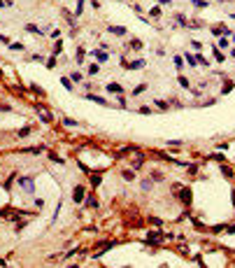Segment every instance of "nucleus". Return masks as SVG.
<instances>
[{"label":"nucleus","mask_w":235,"mask_h":268,"mask_svg":"<svg viewBox=\"0 0 235 268\" xmlns=\"http://www.w3.org/2000/svg\"><path fill=\"white\" fill-rule=\"evenodd\" d=\"M84 198H86V191H84V187H82V184H77V187H75V191H72V201H75L77 205H82V201H84Z\"/></svg>","instance_id":"obj_1"},{"label":"nucleus","mask_w":235,"mask_h":268,"mask_svg":"<svg viewBox=\"0 0 235 268\" xmlns=\"http://www.w3.org/2000/svg\"><path fill=\"white\" fill-rule=\"evenodd\" d=\"M19 184H21V189L26 191V194H33L35 187H33V177H19Z\"/></svg>","instance_id":"obj_2"},{"label":"nucleus","mask_w":235,"mask_h":268,"mask_svg":"<svg viewBox=\"0 0 235 268\" xmlns=\"http://www.w3.org/2000/svg\"><path fill=\"white\" fill-rule=\"evenodd\" d=\"M179 198H182V203H184V205H189V203H191V189H189V187H184L182 191H179Z\"/></svg>","instance_id":"obj_3"},{"label":"nucleus","mask_w":235,"mask_h":268,"mask_svg":"<svg viewBox=\"0 0 235 268\" xmlns=\"http://www.w3.org/2000/svg\"><path fill=\"white\" fill-rule=\"evenodd\" d=\"M105 89L110 91V93H116V96H121V93H123V86H121V84H116V82H112V84H107Z\"/></svg>","instance_id":"obj_4"},{"label":"nucleus","mask_w":235,"mask_h":268,"mask_svg":"<svg viewBox=\"0 0 235 268\" xmlns=\"http://www.w3.org/2000/svg\"><path fill=\"white\" fill-rule=\"evenodd\" d=\"M91 56H93V58H96L98 63H105V61H107V54H105V51H100V49L91 51Z\"/></svg>","instance_id":"obj_5"},{"label":"nucleus","mask_w":235,"mask_h":268,"mask_svg":"<svg viewBox=\"0 0 235 268\" xmlns=\"http://www.w3.org/2000/svg\"><path fill=\"white\" fill-rule=\"evenodd\" d=\"M121 177L126 179V182H133V179H135V170H121Z\"/></svg>","instance_id":"obj_6"},{"label":"nucleus","mask_w":235,"mask_h":268,"mask_svg":"<svg viewBox=\"0 0 235 268\" xmlns=\"http://www.w3.org/2000/svg\"><path fill=\"white\" fill-rule=\"evenodd\" d=\"M84 98H88V100H93V103H100V105H107V100L105 98H100V96H93V93H86Z\"/></svg>","instance_id":"obj_7"},{"label":"nucleus","mask_w":235,"mask_h":268,"mask_svg":"<svg viewBox=\"0 0 235 268\" xmlns=\"http://www.w3.org/2000/svg\"><path fill=\"white\" fill-rule=\"evenodd\" d=\"M110 33H114V35H126V28L123 26H110Z\"/></svg>","instance_id":"obj_8"},{"label":"nucleus","mask_w":235,"mask_h":268,"mask_svg":"<svg viewBox=\"0 0 235 268\" xmlns=\"http://www.w3.org/2000/svg\"><path fill=\"white\" fill-rule=\"evenodd\" d=\"M100 179H103V173H93V175H91V184L98 187V184H100Z\"/></svg>","instance_id":"obj_9"},{"label":"nucleus","mask_w":235,"mask_h":268,"mask_svg":"<svg viewBox=\"0 0 235 268\" xmlns=\"http://www.w3.org/2000/svg\"><path fill=\"white\" fill-rule=\"evenodd\" d=\"M19 138H28V135H30V126H23V128H19Z\"/></svg>","instance_id":"obj_10"},{"label":"nucleus","mask_w":235,"mask_h":268,"mask_svg":"<svg viewBox=\"0 0 235 268\" xmlns=\"http://www.w3.org/2000/svg\"><path fill=\"white\" fill-rule=\"evenodd\" d=\"M142 65H144V61H133V63H128L126 68H128V70H135V68H142Z\"/></svg>","instance_id":"obj_11"},{"label":"nucleus","mask_w":235,"mask_h":268,"mask_svg":"<svg viewBox=\"0 0 235 268\" xmlns=\"http://www.w3.org/2000/svg\"><path fill=\"white\" fill-rule=\"evenodd\" d=\"M144 89H147V84H140V86H135V89H133V93H131V96H140V93H142Z\"/></svg>","instance_id":"obj_12"},{"label":"nucleus","mask_w":235,"mask_h":268,"mask_svg":"<svg viewBox=\"0 0 235 268\" xmlns=\"http://www.w3.org/2000/svg\"><path fill=\"white\" fill-rule=\"evenodd\" d=\"M221 173L226 175V177H233L235 173H233V168H228V166H221Z\"/></svg>","instance_id":"obj_13"},{"label":"nucleus","mask_w":235,"mask_h":268,"mask_svg":"<svg viewBox=\"0 0 235 268\" xmlns=\"http://www.w3.org/2000/svg\"><path fill=\"white\" fill-rule=\"evenodd\" d=\"M84 56H86L84 47H79V49H77V63H82V61H84Z\"/></svg>","instance_id":"obj_14"},{"label":"nucleus","mask_w":235,"mask_h":268,"mask_svg":"<svg viewBox=\"0 0 235 268\" xmlns=\"http://www.w3.org/2000/svg\"><path fill=\"white\" fill-rule=\"evenodd\" d=\"M177 23H179V26H189V21H186L184 14H177Z\"/></svg>","instance_id":"obj_15"},{"label":"nucleus","mask_w":235,"mask_h":268,"mask_svg":"<svg viewBox=\"0 0 235 268\" xmlns=\"http://www.w3.org/2000/svg\"><path fill=\"white\" fill-rule=\"evenodd\" d=\"M149 17L158 19V17H161V9H158V7H151V9H149Z\"/></svg>","instance_id":"obj_16"},{"label":"nucleus","mask_w":235,"mask_h":268,"mask_svg":"<svg viewBox=\"0 0 235 268\" xmlns=\"http://www.w3.org/2000/svg\"><path fill=\"white\" fill-rule=\"evenodd\" d=\"M214 58H217L219 63H224V61H226V56H224V54L219 51V49H214Z\"/></svg>","instance_id":"obj_17"},{"label":"nucleus","mask_w":235,"mask_h":268,"mask_svg":"<svg viewBox=\"0 0 235 268\" xmlns=\"http://www.w3.org/2000/svg\"><path fill=\"white\" fill-rule=\"evenodd\" d=\"M61 84L65 89H72V79H68V77H61Z\"/></svg>","instance_id":"obj_18"},{"label":"nucleus","mask_w":235,"mask_h":268,"mask_svg":"<svg viewBox=\"0 0 235 268\" xmlns=\"http://www.w3.org/2000/svg\"><path fill=\"white\" fill-rule=\"evenodd\" d=\"M40 117H42L44 121H51V114H49V112H47V110H40Z\"/></svg>","instance_id":"obj_19"},{"label":"nucleus","mask_w":235,"mask_h":268,"mask_svg":"<svg viewBox=\"0 0 235 268\" xmlns=\"http://www.w3.org/2000/svg\"><path fill=\"white\" fill-rule=\"evenodd\" d=\"M86 203H88V207H98V201H96L93 196H88V198H86Z\"/></svg>","instance_id":"obj_20"},{"label":"nucleus","mask_w":235,"mask_h":268,"mask_svg":"<svg viewBox=\"0 0 235 268\" xmlns=\"http://www.w3.org/2000/svg\"><path fill=\"white\" fill-rule=\"evenodd\" d=\"M186 63H189V65H196L198 61H196V56H191V54H186Z\"/></svg>","instance_id":"obj_21"},{"label":"nucleus","mask_w":235,"mask_h":268,"mask_svg":"<svg viewBox=\"0 0 235 268\" xmlns=\"http://www.w3.org/2000/svg\"><path fill=\"white\" fill-rule=\"evenodd\" d=\"M82 9H84V0H79V2H77V12H75V17L82 14Z\"/></svg>","instance_id":"obj_22"},{"label":"nucleus","mask_w":235,"mask_h":268,"mask_svg":"<svg viewBox=\"0 0 235 268\" xmlns=\"http://www.w3.org/2000/svg\"><path fill=\"white\" fill-rule=\"evenodd\" d=\"M131 47L133 49H142V42H140V40H131Z\"/></svg>","instance_id":"obj_23"},{"label":"nucleus","mask_w":235,"mask_h":268,"mask_svg":"<svg viewBox=\"0 0 235 268\" xmlns=\"http://www.w3.org/2000/svg\"><path fill=\"white\" fill-rule=\"evenodd\" d=\"M193 5H196V7H207V2H205V0H191Z\"/></svg>","instance_id":"obj_24"},{"label":"nucleus","mask_w":235,"mask_h":268,"mask_svg":"<svg viewBox=\"0 0 235 268\" xmlns=\"http://www.w3.org/2000/svg\"><path fill=\"white\" fill-rule=\"evenodd\" d=\"M26 30H30V33H42V30H40V28H35L33 23H28V26H26Z\"/></svg>","instance_id":"obj_25"},{"label":"nucleus","mask_w":235,"mask_h":268,"mask_svg":"<svg viewBox=\"0 0 235 268\" xmlns=\"http://www.w3.org/2000/svg\"><path fill=\"white\" fill-rule=\"evenodd\" d=\"M142 189H144V191H149V189H151V179H144V182H142Z\"/></svg>","instance_id":"obj_26"},{"label":"nucleus","mask_w":235,"mask_h":268,"mask_svg":"<svg viewBox=\"0 0 235 268\" xmlns=\"http://www.w3.org/2000/svg\"><path fill=\"white\" fill-rule=\"evenodd\" d=\"M156 107H161V110H168V103H165V100H156Z\"/></svg>","instance_id":"obj_27"},{"label":"nucleus","mask_w":235,"mask_h":268,"mask_svg":"<svg viewBox=\"0 0 235 268\" xmlns=\"http://www.w3.org/2000/svg\"><path fill=\"white\" fill-rule=\"evenodd\" d=\"M0 112H12V107L5 105V103H0Z\"/></svg>","instance_id":"obj_28"},{"label":"nucleus","mask_w":235,"mask_h":268,"mask_svg":"<svg viewBox=\"0 0 235 268\" xmlns=\"http://www.w3.org/2000/svg\"><path fill=\"white\" fill-rule=\"evenodd\" d=\"M179 84H182L184 89H189V79H186V77H179Z\"/></svg>","instance_id":"obj_29"},{"label":"nucleus","mask_w":235,"mask_h":268,"mask_svg":"<svg viewBox=\"0 0 235 268\" xmlns=\"http://www.w3.org/2000/svg\"><path fill=\"white\" fill-rule=\"evenodd\" d=\"M151 179H163V173H156V170H154V173H151Z\"/></svg>","instance_id":"obj_30"},{"label":"nucleus","mask_w":235,"mask_h":268,"mask_svg":"<svg viewBox=\"0 0 235 268\" xmlns=\"http://www.w3.org/2000/svg\"><path fill=\"white\" fill-rule=\"evenodd\" d=\"M138 112H140V114H151V110H149V107H140Z\"/></svg>","instance_id":"obj_31"},{"label":"nucleus","mask_w":235,"mask_h":268,"mask_svg":"<svg viewBox=\"0 0 235 268\" xmlns=\"http://www.w3.org/2000/svg\"><path fill=\"white\" fill-rule=\"evenodd\" d=\"M70 79H72V82H79V79H82V75H79V72H72V77H70Z\"/></svg>","instance_id":"obj_32"},{"label":"nucleus","mask_w":235,"mask_h":268,"mask_svg":"<svg viewBox=\"0 0 235 268\" xmlns=\"http://www.w3.org/2000/svg\"><path fill=\"white\" fill-rule=\"evenodd\" d=\"M98 70H100L98 65H91V68H88V72H91V75H98Z\"/></svg>","instance_id":"obj_33"},{"label":"nucleus","mask_w":235,"mask_h":268,"mask_svg":"<svg viewBox=\"0 0 235 268\" xmlns=\"http://www.w3.org/2000/svg\"><path fill=\"white\" fill-rule=\"evenodd\" d=\"M230 89H233V82H230V84H228V82H226V84H224V93H228V91H230Z\"/></svg>","instance_id":"obj_34"},{"label":"nucleus","mask_w":235,"mask_h":268,"mask_svg":"<svg viewBox=\"0 0 235 268\" xmlns=\"http://www.w3.org/2000/svg\"><path fill=\"white\" fill-rule=\"evenodd\" d=\"M63 124H65V126H77V121H72V119H63Z\"/></svg>","instance_id":"obj_35"},{"label":"nucleus","mask_w":235,"mask_h":268,"mask_svg":"<svg viewBox=\"0 0 235 268\" xmlns=\"http://www.w3.org/2000/svg\"><path fill=\"white\" fill-rule=\"evenodd\" d=\"M0 42H2V45H9V37L7 35H0Z\"/></svg>","instance_id":"obj_36"},{"label":"nucleus","mask_w":235,"mask_h":268,"mask_svg":"<svg viewBox=\"0 0 235 268\" xmlns=\"http://www.w3.org/2000/svg\"><path fill=\"white\" fill-rule=\"evenodd\" d=\"M158 2H161V5H170L172 0H158Z\"/></svg>","instance_id":"obj_37"},{"label":"nucleus","mask_w":235,"mask_h":268,"mask_svg":"<svg viewBox=\"0 0 235 268\" xmlns=\"http://www.w3.org/2000/svg\"><path fill=\"white\" fill-rule=\"evenodd\" d=\"M228 233H235V226H228Z\"/></svg>","instance_id":"obj_38"},{"label":"nucleus","mask_w":235,"mask_h":268,"mask_svg":"<svg viewBox=\"0 0 235 268\" xmlns=\"http://www.w3.org/2000/svg\"><path fill=\"white\" fill-rule=\"evenodd\" d=\"M5 263H7V261H5V259H0V266H5Z\"/></svg>","instance_id":"obj_39"},{"label":"nucleus","mask_w":235,"mask_h":268,"mask_svg":"<svg viewBox=\"0 0 235 268\" xmlns=\"http://www.w3.org/2000/svg\"><path fill=\"white\" fill-rule=\"evenodd\" d=\"M230 56H233V58H235V49H233V51H230Z\"/></svg>","instance_id":"obj_40"},{"label":"nucleus","mask_w":235,"mask_h":268,"mask_svg":"<svg viewBox=\"0 0 235 268\" xmlns=\"http://www.w3.org/2000/svg\"><path fill=\"white\" fill-rule=\"evenodd\" d=\"M233 203H235V191H233Z\"/></svg>","instance_id":"obj_41"},{"label":"nucleus","mask_w":235,"mask_h":268,"mask_svg":"<svg viewBox=\"0 0 235 268\" xmlns=\"http://www.w3.org/2000/svg\"><path fill=\"white\" fill-rule=\"evenodd\" d=\"M230 37H233V40H235V33H233V35H230Z\"/></svg>","instance_id":"obj_42"},{"label":"nucleus","mask_w":235,"mask_h":268,"mask_svg":"<svg viewBox=\"0 0 235 268\" xmlns=\"http://www.w3.org/2000/svg\"><path fill=\"white\" fill-rule=\"evenodd\" d=\"M230 19H235V14H233V17H230Z\"/></svg>","instance_id":"obj_43"}]
</instances>
